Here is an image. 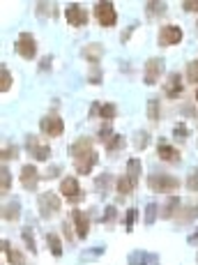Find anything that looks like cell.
<instances>
[{
    "mask_svg": "<svg viewBox=\"0 0 198 265\" xmlns=\"http://www.w3.org/2000/svg\"><path fill=\"white\" fill-rule=\"evenodd\" d=\"M148 187H150V192H157V194L178 192L180 180L173 178V175H168V173H152L150 178H148Z\"/></svg>",
    "mask_w": 198,
    "mask_h": 265,
    "instance_id": "cell-1",
    "label": "cell"
},
{
    "mask_svg": "<svg viewBox=\"0 0 198 265\" xmlns=\"http://www.w3.org/2000/svg\"><path fill=\"white\" fill-rule=\"evenodd\" d=\"M37 205H39V217L51 219L55 212L60 210V196L53 192H44L42 196L37 199Z\"/></svg>",
    "mask_w": 198,
    "mask_h": 265,
    "instance_id": "cell-2",
    "label": "cell"
},
{
    "mask_svg": "<svg viewBox=\"0 0 198 265\" xmlns=\"http://www.w3.org/2000/svg\"><path fill=\"white\" fill-rule=\"evenodd\" d=\"M95 16L99 21V25H104V28H113L118 23V12H115V7L111 2H97Z\"/></svg>",
    "mask_w": 198,
    "mask_h": 265,
    "instance_id": "cell-3",
    "label": "cell"
},
{
    "mask_svg": "<svg viewBox=\"0 0 198 265\" xmlns=\"http://www.w3.org/2000/svg\"><path fill=\"white\" fill-rule=\"evenodd\" d=\"M162 74H164V58H150L145 62V69H143V83L145 85L159 83Z\"/></svg>",
    "mask_w": 198,
    "mask_h": 265,
    "instance_id": "cell-4",
    "label": "cell"
},
{
    "mask_svg": "<svg viewBox=\"0 0 198 265\" xmlns=\"http://www.w3.org/2000/svg\"><path fill=\"white\" fill-rule=\"evenodd\" d=\"M39 129H42L46 136H62V132H65V122H62L60 115H46V118H42L39 120Z\"/></svg>",
    "mask_w": 198,
    "mask_h": 265,
    "instance_id": "cell-5",
    "label": "cell"
},
{
    "mask_svg": "<svg viewBox=\"0 0 198 265\" xmlns=\"http://www.w3.org/2000/svg\"><path fill=\"white\" fill-rule=\"evenodd\" d=\"M16 53L21 55V58H25V60H32L37 55V42L30 32H23V35L16 39Z\"/></svg>",
    "mask_w": 198,
    "mask_h": 265,
    "instance_id": "cell-6",
    "label": "cell"
},
{
    "mask_svg": "<svg viewBox=\"0 0 198 265\" xmlns=\"http://www.w3.org/2000/svg\"><path fill=\"white\" fill-rule=\"evenodd\" d=\"M159 46H175V44L182 42V30L180 25H164L159 30V37H157Z\"/></svg>",
    "mask_w": 198,
    "mask_h": 265,
    "instance_id": "cell-7",
    "label": "cell"
},
{
    "mask_svg": "<svg viewBox=\"0 0 198 265\" xmlns=\"http://www.w3.org/2000/svg\"><path fill=\"white\" fill-rule=\"evenodd\" d=\"M25 148H28V152H30L32 159H37V162H46L48 157H51V148H48V145H39L35 136H28Z\"/></svg>",
    "mask_w": 198,
    "mask_h": 265,
    "instance_id": "cell-8",
    "label": "cell"
},
{
    "mask_svg": "<svg viewBox=\"0 0 198 265\" xmlns=\"http://www.w3.org/2000/svg\"><path fill=\"white\" fill-rule=\"evenodd\" d=\"M37 182H39V173H37V169L32 166V164H25L23 169H21V185H23V189L35 192Z\"/></svg>",
    "mask_w": 198,
    "mask_h": 265,
    "instance_id": "cell-9",
    "label": "cell"
},
{
    "mask_svg": "<svg viewBox=\"0 0 198 265\" xmlns=\"http://www.w3.org/2000/svg\"><path fill=\"white\" fill-rule=\"evenodd\" d=\"M65 18H67V23L76 25V28H81V25L88 23V14H85L83 7H78V5H69V7H67Z\"/></svg>",
    "mask_w": 198,
    "mask_h": 265,
    "instance_id": "cell-10",
    "label": "cell"
},
{
    "mask_svg": "<svg viewBox=\"0 0 198 265\" xmlns=\"http://www.w3.org/2000/svg\"><path fill=\"white\" fill-rule=\"evenodd\" d=\"M72 219H74V226H76V235L83 240V238H88V231H90V219H88V215L81 210H74L72 212Z\"/></svg>",
    "mask_w": 198,
    "mask_h": 265,
    "instance_id": "cell-11",
    "label": "cell"
},
{
    "mask_svg": "<svg viewBox=\"0 0 198 265\" xmlns=\"http://www.w3.org/2000/svg\"><path fill=\"white\" fill-rule=\"evenodd\" d=\"M90 152H95L92 150V141L90 139H78V141H74L72 148H69V155L74 157V162L81 159V157H85V155H90Z\"/></svg>",
    "mask_w": 198,
    "mask_h": 265,
    "instance_id": "cell-12",
    "label": "cell"
},
{
    "mask_svg": "<svg viewBox=\"0 0 198 265\" xmlns=\"http://www.w3.org/2000/svg\"><path fill=\"white\" fill-rule=\"evenodd\" d=\"M60 192H62V196H67L69 201L81 199V187H78L76 178H65V180H62V185H60Z\"/></svg>",
    "mask_w": 198,
    "mask_h": 265,
    "instance_id": "cell-13",
    "label": "cell"
},
{
    "mask_svg": "<svg viewBox=\"0 0 198 265\" xmlns=\"http://www.w3.org/2000/svg\"><path fill=\"white\" fill-rule=\"evenodd\" d=\"M157 155H159V159H162V162H173V164L180 162V152L175 150L173 145H168V143H159Z\"/></svg>",
    "mask_w": 198,
    "mask_h": 265,
    "instance_id": "cell-14",
    "label": "cell"
},
{
    "mask_svg": "<svg viewBox=\"0 0 198 265\" xmlns=\"http://www.w3.org/2000/svg\"><path fill=\"white\" fill-rule=\"evenodd\" d=\"M102 55H104V46H102V44H88V46L83 48V58L90 62L92 67L102 60Z\"/></svg>",
    "mask_w": 198,
    "mask_h": 265,
    "instance_id": "cell-15",
    "label": "cell"
},
{
    "mask_svg": "<svg viewBox=\"0 0 198 265\" xmlns=\"http://www.w3.org/2000/svg\"><path fill=\"white\" fill-rule=\"evenodd\" d=\"M129 263L132 265H157L159 263V256L145 254V252H134V254H129Z\"/></svg>",
    "mask_w": 198,
    "mask_h": 265,
    "instance_id": "cell-16",
    "label": "cell"
},
{
    "mask_svg": "<svg viewBox=\"0 0 198 265\" xmlns=\"http://www.w3.org/2000/svg\"><path fill=\"white\" fill-rule=\"evenodd\" d=\"M141 169H143V164H141V159L138 157H132L129 162H127V178L136 185L138 178H141Z\"/></svg>",
    "mask_w": 198,
    "mask_h": 265,
    "instance_id": "cell-17",
    "label": "cell"
},
{
    "mask_svg": "<svg viewBox=\"0 0 198 265\" xmlns=\"http://www.w3.org/2000/svg\"><path fill=\"white\" fill-rule=\"evenodd\" d=\"M180 92H182L180 74H171V78H168V83H166V95L173 99V97H180Z\"/></svg>",
    "mask_w": 198,
    "mask_h": 265,
    "instance_id": "cell-18",
    "label": "cell"
},
{
    "mask_svg": "<svg viewBox=\"0 0 198 265\" xmlns=\"http://www.w3.org/2000/svg\"><path fill=\"white\" fill-rule=\"evenodd\" d=\"M46 242H48V249H51V254H53L55 259H60L62 256V242H60V238L55 233H48L46 235Z\"/></svg>",
    "mask_w": 198,
    "mask_h": 265,
    "instance_id": "cell-19",
    "label": "cell"
},
{
    "mask_svg": "<svg viewBox=\"0 0 198 265\" xmlns=\"http://www.w3.org/2000/svg\"><path fill=\"white\" fill-rule=\"evenodd\" d=\"M18 215H21V212H18L16 201H12V203H7L5 208H2V219H5V222H16Z\"/></svg>",
    "mask_w": 198,
    "mask_h": 265,
    "instance_id": "cell-20",
    "label": "cell"
},
{
    "mask_svg": "<svg viewBox=\"0 0 198 265\" xmlns=\"http://www.w3.org/2000/svg\"><path fill=\"white\" fill-rule=\"evenodd\" d=\"M178 208H180V199H178V196H173V199H171V201L166 203V208H164L162 217H166V219L175 217V215H178Z\"/></svg>",
    "mask_w": 198,
    "mask_h": 265,
    "instance_id": "cell-21",
    "label": "cell"
},
{
    "mask_svg": "<svg viewBox=\"0 0 198 265\" xmlns=\"http://www.w3.org/2000/svg\"><path fill=\"white\" fill-rule=\"evenodd\" d=\"M164 12H166V2H148V5H145V14L150 18L159 16V14H164Z\"/></svg>",
    "mask_w": 198,
    "mask_h": 265,
    "instance_id": "cell-22",
    "label": "cell"
},
{
    "mask_svg": "<svg viewBox=\"0 0 198 265\" xmlns=\"http://www.w3.org/2000/svg\"><path fill=\"white\" fill-rule=\"evenodd\" d=\"M148 118H150V120H159V118H162V109H159V99H155V97H152L150 102H148Z\"/></svg>",
    "mask_w": 198,
    "mask_h": 265,
    "instance_id": "cell-23",
    "label": "cell"
},
{
    "mask_svg": "<svg viewBox=\"0 0 198 265\" xmlns=\"http://www.w3.org/2000/svg\"><path fill=\"white\" fill-rule=\"evenodd\" d=\"M9 88H12V74H9L7 67H2V72H0V92L5 95Z\"/></svg>",
    "mask_w": 198,
    "mask_h": 265,
    "instance_id": "cell-24",
    "label": "cell"
},
{
    "mask_svg": "<svg viewBox=\"0 0 198 265\" xmlns=\"http://www.w3.org/2000/svg\"><path fill=\"white\" fill-rule=\"evenodd\" d=\"M0 189H2V194H7L12 189V175H9V171H7L5 166L0 171Z\"/></svg>",
    "mask_w": 198,
    "mask_h": 265,
    "instance_id": "cell-25",
    "label": "cell"
},
{
    "mask_svg": "<svg viewBox=\"0 0 198 265\" xmlns=\"http://www.w3.org/2000/svg\"><path fill=\"white\" fill-rule=\"evenodd\" d=\"M21 238L25 240V247H28V252L37 254V245H35V238H32V231L30 229H23V231H21Z\"/></svg>",
    "mask_w": 198,
    "mask_h": 265,
    "instance_id": "cell-26",
    "label": "cell"
},
{
    "mask_svg": "<svg viewBox=\"0 0 198 265\" xmlns=\"http://www.w3.org/2000/svg\"><path fill=\"white\" fill-rule=\"evenodd\" d=\"M187 81L189 83H196L198 81V60L187 62Z\"/></svg>",
    "mask_w": 198,
    "mask_h": 265,
    "instance_id": "cell-27",
    "label": "cell"
},
{
    "mask_svg": "<svg viewBox=\"0 0 198 265\" xmlns=\"http://www.w3.org/2000/svg\"><path fill=\"white\" fill-rule=\"evenodd\" d=\"M115 113H118L115 104H104L102 109H99V118H104V120H113Z\"/></svg>",
    "mask_w": 198,
    "mask_h": 265,
    "instance_id": "cell-28",
    "label": "cell"
},
{
    "mask_svg": "<svg viewBox=\"0 0 198 265\" xmlns=\"http://www.w3.org/2000/svg\"><path fill=\"white\" fill-rule=\"evenodd\" d=\"M122 145H125V139H122L120 134H113V139H108V141H106V150H108V152L120 150Z\"/></svg>",
    "mask_w": 198,
    "mask_h": 265,
    "instance_id": "cell-29",
    "label": "cell"
},
{
    "mask_svg": "<svg viewBox=\"0 0 198 265\" xmlns=\"http://www.w3.org/2000/svg\"><path fill=\"white\" fill-rule=\"evenodd\" d=\"M115 185H118V192H120V194H129L134 187H136V185H134V182L129 180L127 175H125V178H120V180L115 182Z\"/></svg>",
    "mask_w": 198,
    "mask_h": 265,
    "instance_id": "cell-30",
    "label": "cell"
},
{
    "mask_svg": "<svg viewBox=\"0 0 198 265\" xmlns=\"http://www.w3.org/2000/svg\"><path fill=\"white\" fill-rule=\"evenodd\" d=\"M196 217H198V203L192 205V208H187V212H182V215H180V222L187 224V222H192V219H196Z\"/></svg>",
    "mask_w": 198,
    "mask_h": 265,
    "instance_id": "cell-31",
    "label": "cell"
},
{
    "mask_svg": "<svg viewBox=\"0 0 198 265\" xmlns=\"http://www.w3.org/2000/svg\"><path fill=\"white\" fill-rule=\"evenodd\" d=\"M157 219V205L155 203H150L148 205V208H145V226H152V222H155Z\"/></svg>",
    "mask_w": 198,
    "mask_h": 265,
    "instance_id": "cell-32",
    "label": "cell"
},
{
    "mask_svg": "<svg viewBox=\"0 0 198 265\" xmlns=\"http://www.w3.org/2000/svg\"><path fill=\"white\" fill-rule=\"evenodd\" d=\"M136 219H138V210H136V208H132V210H127V219H125L127 231H134V224H136Z\"/></svg>",
    "mask_w": 198,
    "mask_h": 265,
    "instance_id": "cell-33",
    "label": "cell"
},
{
    "mask_svg": "<svg viewBox=\"0 0 198 265\" xmlns=\"http://www.w3.org/2000/svg\"><path fill=\"white\" fill-rule=\"evenodd\" d=\"M9 263L12 265H25V261H23V254L21 252H16V249H9Z\"/></svg>",
    "mask_w": 198,
    "mask_h": 265,
    "instance_id": "cell-34",
    "label": "cell"
},
{
    "mask_svg": "<svg viewBox=\"0 0 198 265\" xmlns=\"http://www.w3.org/2000/svg\"><path fill=\"white\" fill-rule=\"evenodd\" d=\"M88 81H90L92 85H99L102 83V69H99V67H92V72H90V76H88Z\"/></svg>",
    "mask_w": 198,
    "mask_h": 265,
    "instance_id": "cell-35",
    "label": "cell"
},
{
    "mask_svg": "<svg viewBox=\"0 0 198 265\" xmlns=\"http://www.w3.org/2000/svg\"><path fill=\"white\" fill-rule=\"evenodd\" d=\"M138 150H143L145 145H148V132H138L136 134V143H134Z\"/></svg>",
    "mask_w": 198,
    "mask_h": 265,
    "instance_id": "cell-36",
    "label": "cell"
},
{
    "mask_svg": "<svg viewBox=\"0 0 198 265\" xmlns=\"http://www.w3.org/2000/svg\"><path fill=\"white\" fill-rule=\"evenodd\" d=\"M187 187L192 189V192H198V171H196V173H192L189 178H187Z\"/></svg>",
    "mask_w": 198,
    "mask_h": 265,
    "instance_id": "cell-37",
    "label": "cell"
},
{
    "mask_svg": "<svg viewBox=\"0 0 198 265\" xmlns=\"http://www.w3.org/2000/svg\"><path fill=\"white\" fill-rule=\"evenodd\" d=\"M182 7H185V12H198V0H185Z\"/></svg>",
    "mask_w": 198,
    "mask_h": 265,
    "instance_id": "cell-38",
    "label": "cell"
},
{
    "mask_svg": "<svg viewBox=\"0 0 198 265\" xmlns=\"http://www.w3.org/2000/svg\"><path fill=\"white\" fill-rule=\"evenodd\" d=\"M14 157H16V148H14V145L2 148V162H5V159H14Z\"/></svg>",
    "mask_w": 198,
    "mask_h": 265,
    "instance_id": "cell-39",
    "label": "cell"
},
{
    "mask_svg": "<svg viewBox=\"0 0 198 265\" xmlns=\"http://www.w3.org/2000/svg\"><path fill=\"white\" fill-rule=\"evenodd\" d=\"M58 173H62V166H51V169L44 173V178H46V180H51V178H55Z\"/></svg>",
    "mask_w": 198,
    "mask_h": 265,
    "instance_id": "cell-40",
    "label": "cell"
},
{
    "mask_svg": "<svg viewBox=\"0 0 198 265\" xmlns=\"http://www.w3.org/2000/svg\"><path fill=\"white\" fill-rule=\"evenodd\" d=\"M108 182H111V175H102V178L97 180V187H99V189H104V192H106Z\"/></svg>",
    "mask_w": 198,
    "mask_h": 265,
    "instance_id": "cell-41",
    "label": "cell"
},
{
    "mask_svg": "<svg viewBox=\"0 0 198 265\" xmlns=\"http://www.w3.org/2000/svg\"><path fill=\"white\" fill-rule=\"evenodd\" d=\"M175 139H187V127L185 125H178L175 127Z\"/></svg>",
    "mask_w": 198,
    "mask_h": 265,
    "instance_id": "cell-42",
    "label": "cell"
},
{
    "mask_svg": "<svg viewBox=\"0 0 198 265\" xmlns=\"http://www.w3.org/2000/svg\"><path fill=\"white\" fill-rule=\"evenodd\" d=\"M108 136H113V134H111V127H102V129H99V139L102 141H108Z\"/></svg>",
    "mask_w": 198,
    "mask_h": 265,
    "instance_id": "cell-43",
    "label": "cell"
},
{
    "mask_svg": "<svg viewBox=\"0 0 198 265\" xmlns=\"http://www.w3.org/2000/svg\"><path fill=\"white\" fill-rule=\"evenodd\" d=\"M113 217H115V208H113V205H108L106 215H104V222H113Z\"/></svg>",
    "mask_w": 198,
    "mask_h": 265,
    "instance_id": "cell-44",
    "label": "cell"
},
{
    "mask_svg": "<svg viewBox=\"0 0 198 265\" xmlns=\"http://www.w3.org/2000/svg\"><path fill=\"white\" fill-rule=\"evenodd\" d=\"M51 60H53V58H51V55H46V58L39 62V72H42V69H51Z\"/></svg>",
    "mask_w": 198,
    "mask_h": 265,
    "instance_id": "cell-45",
    "label": "cell"
},
{
    "mask_svg": "<svg viewBox=\"0 0 198 265\" xmlns=\"http://www.w3.org/2000/svg\"><path fill=\"white\" fill-rule=\"evenodd\" d=\"M189 242H192V245H194V242H198V231H196V233L189 235Z\"/></svg>",
    "mask_w": 198,
    "mask_h": 265,
    "instance_id": "cell-46",
    "label": "cell"
},
{
    "mask_svg": "<svg viewBox=\"0 0 198 265\" xmlns=\"http://www.w3.org/2000/svg\"><path fill=\"white\" fill-rule=\"evenodd\" d=\"M196 99H198V90H196Z\"/></svg>",
    "mask_w": 198,
    "mask_h": 265,
    "instance_id": "cell-47",
    "label": "cell"
}]
</instances>
